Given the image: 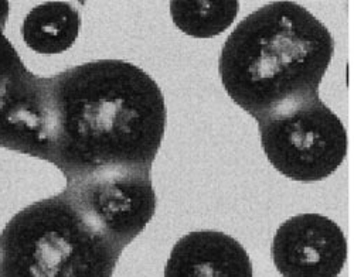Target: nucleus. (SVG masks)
I'll return each mask as SVG.
<instances>
[{
	"label": "nucleus",
	"mask_w": 354,
	"mask_h": 277,
	"mask_svg": "<svg viewBox=\"0 0 354 277\" xmlns=\"http://www.w3.org/2000/svg\"><path fill=\"white\" fill-rule=\"evenodd\" d=\"M44 160L67 187L146 186L167 112L151 75L121 59H100L51 78Z\"/></svg>",
	"instance_id": "obj_1"
},
{
	"label": "nucleus",
	"mask_w": 354,
	"mask_h": 277,
	"mask_svg": "<svg viewBox=\"0 0 354 277\" xmlns=\"http://www.w3.org/2000/svg\"><path fill=\"white\" fill-rule=\"evenodd\" d=\"M333 52L328 27L309 10L274 2L232 30L218 71L232 102L257 120L289 102L319 95Z\"/></svg>",
	"instance_id": "obj_2"
},
{
	"label": "nucleus",
	"mask_w": 354,
	"mask_h": 277,
	"mask_svg": "<svg viewBox=\"0 0 354 277\" xmlns=\"http://www.w3.org/2000/svg\"><path fill=\"white\" fill-rule=\"evenodd\" d=\"M127 246L66 189L8 222L0 233V277H112Z\"/></svg>",
	"instance_id": "obj_3"
},
{
	"label": "nucleus",
	"mask_w": 354,
	"mask_h": 277,
	"mask_svg": "<svg viewBox=\"0 0 354 277\" xmlns=\"http://www.w3.org/2000/svg\"><path fill=\"white\" fill-rule=\"evenodd\" d=\"M257 122L267 159L293 181L328 178L346 159V128L319 95L289 102Z\"/></svg>",
	"instance_id": "obj_4"
},
{
	"label": "nucleus",
	"mask_w": 354,
	"mask_h": 277,
	"mask_svg": "<svg viewBox=\"0 0 354 277\" xmlns=\"http://www.w3.org/2000/svg\"><path fill=\"white\" fill-rule=\"evenodd\" d=\"M9 3L0 0V147L44 160L51 78L28 71L5 36Z\"/></svg>",
	"instance_id": "obj_5"
},
{
	"label": "nucleus",
	"mask_w": 354,
	"mask_h": 277,
	"mask_svg": "<svg viewBox=\"0 0 354 277\" xmlns=\"http://www.w3.org/2000/svg\"><path fill=\"white\" fill-rule=\"evenodd\" d=\"M271 255L283 277H337L347 260V240L330 218L301 213L278 228Z\"/></svg>",
	"instance_id": "obj_6"
},
{
	"label": "nucleus",
	"mask_w": 354,
	"mask_h": 277,
	"mask_svg": "<svg viewBox=\"0 0 354 277\" xmlns=\"http://www.w3.org/2000/svg\"><path fill=\"white\" fill-rule=\"evenodd\" d=\"M165 277H254L244 246L227 233L200 231L173 246Z\"/></svg>",
	"instance_id": "obj_7"
},
{
	"label": "nucleus",
	"mask_w": 354,
	"mask_h": 277,
	"mask_svg": "<svg viewBox=\"0 0 354 277\" xmlns=\"http://www.w3.org/2000/svg\"><path fill=\"white\" fill-rule=\"evenodd\" d=\"M80 26V13L70 3L47 2L26 16L21 36L26 46L39 54H60L73 47Z\"/></svg>",
	"instance_id": "obj_8"
},
{
	"label": "nucleus",
	"mask_w": 354,
	"mask_h": 277,
	"mask_svg": "<svg viewBox=\"0 0 354 277\" xmlns=\"http://www.w3.org/2000/svg\"><path fill=\"white\" fill-rule=\"evenodd\" d=\"M239 2H171L173 21L183 33L209 39L221 35L239 13Z\"/></svg>",
	"instance_id": "obj_9"
}]
</instances>
